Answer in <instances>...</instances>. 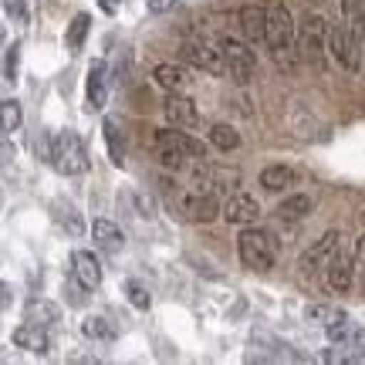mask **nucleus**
I'll list each match as a JSON object with an SVG mask.
<instances>
[{
	"mask_svg": "<svg viewBox=\"0 0 365 365\" xmlns=\"http://www.w3.org/2000/svg\"><path fill=\"white\" fill-rule=\"evenodd\" d=\"M267 31H264V41L271 54L277 58L281 68H291V54H294V41H298V27H294V17L284 7V0H267Z\"/></svg>",
	"mask_w": 365,
	"mask_h": 365,
	"instance_id": "f257e3e1",
	"label": "nucleus"
},
{
	"mask_svg": "<svg viewBox=\"0 0 365 365\" xmlns=\"http://www.w3.org/2000/svg\"><path fill=\"white\" fill-rule=\"evenodd\" d=\"M220 213V196H217V180L207 176V170L193 180V186L180 200V217L193 223H210Z\"/></svg>",
	"mask_w": 365,
	"mask_h": 365,
	"instance_id": "f03ea898",
	"label": "nucleus"
},
{
	"mask_svg": "<svg viewBox=\"0 0 365 365\" xmlns=\"http://www.w3.org/2000/svg\"><path fill=\"white\" fill-rule=\"evenodd\" d=\"M207 145L190 139L186 132H159L156 135V163L163 170H182L190 159H203Z\"/></svg>",
	"mask_w": 365,
	"mask_h": 365,
	"instance_id": "7ed1b4c3",
	"label": "nucleus"
},
{
	"mask_svg": "<svg viewBox=\"0 0 365 365\" xmlns=\"http://www.w3.org/2000/svg\"><path fill=\"white\" fill-rule=\"evenodd\" d=\"M48 159L51 166L61 176H81L88 170V153H85V143H81L75 132H58L48 145Z\"/></svg>",
	"mask_w": 365,
	"mask_h": 365,
	"instance_id": "20e7f679",
	"label": "nucleus"
},
{
	"mask_svg": "<svg viewBox=\"0 0 365 365\" xmlns=\"http://www.w3.org/2000/svg\"><path fill=\"white\" fill-rule=\"evenodd\" d=\"M237 250H240L244 267H250V271H271L277 261V240L261 227H247L237 240Z\"/></svg>",
	"mask_w": 365,
	"mask_h": 365,
	"instance_id": "39448f33",
	"label": "nucleus"
},
{
	"mask_svg": "<svg viewBox=\"0 0 365 365\" xmlns=\"http://www.w3.org/2000/svg\"><path fill=\"white\" fill-rule=\"evenodd\" d=\"M180 54L186 65L200 68V71H210V75H227V61H223L220 41L210 44V41H182Z\"/></svg>",
	"mask_w": 365,
	"mask_h": 365,
	"instance_id": "423d86ee",
	"label": "nucleus"
},
{
	"mask_svg": "<svg viewBox=\"0 0 365 365\" xmlns=\"http://www.w3.org/2000/svg\"><path fill=\"white\" fill-rule=\"evenodd\" d=\"M220 51H223V61H227V75L244 85L254 75V68H257V58L250 51V44L227 34V38H220Z\"/></svg>",
	"mask_w": 365,
	"mask_h": 365,
	"instance_id": "0eeeda50",
	"label": "nucleus"
},
{
	"mask_svg": "<svg viewBox=\"0 0 365 365\" xmlns=\"http://www.w3.org/2000/svg\"><path fill=\"white\" fill-rule=\"evenodd\" d=\"M328 48V24L325 17H318V14H308L304 17V24H301L298 31V51L304 61H312V65H318L322 61V54H325Z\"/></svg>",
	"mask_w": 365,
	"mask_h": 365,
	"instance_id": "6e6552de",
	"label": "nucleus"
},
{
	"mask_svg": "<svg viewBox=\"0 0 365 365\" xmlns=\"http://www.w3.org/2000/svg\"><path fill=\"white\" fill-rule=\"evenodd\" d=\"M328 51L335 54V61H339L345 71H359V65H362V48L352 41V34H349L345 24L328 31Z\"/></svg>",
	"mask_w": 365,
	"mask_h": 365,
	"instance_id": "1a4fd4ad",
	"label": "nucleus"
},
{
	"mask_svg": "<svg viewBox=\"0 0 365 365\" xmlns=\"http://www.w3.org/2000/svg\"><path fill=\"white\" fill-rule=\"evenodd\" d=\"M339 240H341L339 230H328V234L322 237L318 244H312V247H308L304 254H301L298 267H301L304 274H314L318 267H328V261H331V257L339 254Z\"/></svg>",
	"mask_w": 365,
	"mask_h": 365,
	"instance_id": "9d476101",
	"label": "nucleus"
},
{
	"mask_svg": "<svg viewBox=\"0 0 365 365\" xmlns=\"http://www.w3.org/2000/svg\"><path fill=\"white\" fill-rule=\"evenodd\" d=\"M223 217L227 223H237V227H250V223L261 220V203L250 193H234L223 207Z\"/></svg>",
	"mask_w": 365,
	"mask_h": 365,
	"instance_id": "9b49d317",
	"label": "nucleus"
},
{
	"mask_svg": "<svg viewBox=\"0 0 365 365\" xmlns=\"http://www.w3.org/2000/svg\"><path fill=\"white\" fill-rule=\"evenodd\" d=\"M163 112H166V118H170L173 125H180V129H190V125H196V105L193 98H186L182 91H170V98L163 102Z\"/></svg>",
	"mask_w": 365,
	"mask_h": 365,
	"instance_id": "f8f14e48",
	"label": "nucleus"
},
{
	"mask_svg": "<svg viewBox=\"0 0 365 365\" xmlns=\"http://www.w3.org/2000/svg\"><path fill=\"white\" fill-rule=\"evenodd\" d=\"M14 345L27 349V352H34V355H44V352H51V335H48V328L24 322L21 328H14Z\"/></svg>",
	"mask_w": 365,
	"mask_h": 365,
	"instance_id": "ddd939ff",
	"label": "nucleus"
},
{
	"mask_svg": "<svg viewBox=\"0 0 365 365\" xmlns=\"http://www.w3.org/2000/svg\"><path fill=\"white\" fill-rule=\"evenodd\" d=\"M71 271H75V281L85 284L88 291L102 284V267H98V257L91 250H75L71 254Z\"/></svg>",
	"mask_w": 365,
	"mask_h": 365,
	"instance_id": "4468645a",
	"label": "nucleus"
},
{
	"mask_svg": "<svg viewBox=\"0 0 365 365\" xmlns=\"http://www.w3.org/2000/svg\"><path fill=\"white\" fill-rule=\"evenodd\" d=\"M325 271H328V284H331V291L345 294L355 281V257H349V254H335V257L328 261Z\"/></svg>",
	"mask_w": 365,
	"mask_h": 365,
	"instance_id": "2eb2a0df",
	"label": "nucleus"
},
{
	"mask_svg": "<svg viewBox=\"0 0 365 365\" xmlns=\"http://www.w3.org/2000/svg\"><path fill=\"white\" fill-rule=\"evenodd\" d=\"M102 129H105V143H108V156H112V163H115V166H125L129 135H125V129H122V122H118L115 115H108L102 122Z\"/></svg>",
	"mask_w": 365,
	"mask_h": 365,
	"instance_id": "dca6fc26",
	"label": "nucleus"
},
{
	"mask_svg": "<svg viewBox=\"0 0 365 365\" xmlns=\"http://www.w3.org/2000/svg\"><path fill=\"white\" fill-rule=\"evenodd\" d=\"M24 322H31V325H41V328H51L61 322V308L54 304V301L48 298H31L24 308Z\"/></svg>",
	"mask_w": 365,
	"mask_h": 365,
	"instance_id": "f3484780",
	"label": "nucleus"
},
{
	"mask_svg": "<svg viewBox=\"0 0 365 365\" xmlns=\"http://www.w3.org/2000/svg\"><path fill=\"white\" fill-rule=\"evenodd\" d=\"M240 31H244V38L247 41H264V31H267V11H264L261 4H247L244 11H240Z\"/></svg>",
	"mask_w": 365,
	"mask_h": 365,
	"instance_id": "a211bd4d",
	"label": "nucleus"
},
{
	"mask_svg": "<svg viewBox=\"0 0 365 365\" xmlns=\"http://www.w3.org/2000/svg\"><path fill=\"white\" fill-rule=\"evenodd\" d=\"M91 237H95V244L102 250H108V254H118L122 250V244H125V237H122V230H118L112 220H98L91 223Z\"/></svg>",
	"mask_w": 365,
	"mask_h": 365,
	"instance_id": "6ab92c4d",
	"label": "nucleus"
},
{
	"mask_svg": "<svg viewBox=\"0 0 365 365\" xmlns=\"http://www.w3.org/2000/svg\"><path fill=\"white\" fill-rule=\"evenodd\" d=\"M108 71H105L102 61H91L88 68V108H102L105 98H108V78H105Z\"/></svg>",
	"mask_w": 365,
	"mask_h": 365,
	"instance_id": "aec40b11",
	"label": "nucleus"
},
{
	"mask_svg": "<svg viewBox=\"0 0 365 365\" xmlns=\"http://www.w3.org/2000/svg\"><path fill=\"white\" fill-rule=\"evenodd\" d=\"M153 81L166 91H182L190 78H186V71L180 65H156L153 68Z\"/></svg>",
	"mask_w": 365,
	"mask_h": 365,
	"instance_id": "412c9836",
	"label": "nucleus"
},
{
	"mask_svg": "<svg viewBox=\"0 0 365 365\" xmlns=\"http://www.w3.org/2000/svg\"><path fill=\"white\" fill-rule=\"evenodd\" d=\"M294 180H298V176H294L291 166H267V170H261V186L267 193H281V190H287Z\"/></svg>",
	"mask_w": 365,
	"mask_h": 365,
	"instance_id": "4be33fe9",
	"label": "nucleus"
},
{
	"mask_svg": "<svg viewBox=\"0 0 365 365\" xmlns=\"http://www.w3.org/2000/svg\"><path fill=\"white\" fill-rule=\"evenodd\" d=\"M308 213H312V196H304V193L287 196L284 203L277 207V217H281V220H304Z\"/></svg>",
	"mask_w": 365,
	"mask_h": 365,
	"instance_id": "5701e85b",
	"label": "nucleus"
},
{
	"mask_svg": "<svg viewBox=\"0 0 365 365\" xmlns=\"http://www.w3.org/2000/svg\"><path fill=\"white\" fill-rule=\"evenodd\" d=\"M88 27H91L88 14H75V17H71V24H68V31H65L68 51H81V44H85V38H88Z\"/></svg>",
	"mask_w": 365,
	"mask_h": 365,
	"instance_id": "b1692460",
	"label": "nucleus"
},
{
	"mask_svg": "<svg viewBox=\"0 0 365 365\" xmlns=\"http://www.w3.org/2000/svg\"><path fill=\"white\" fill-rule=\"evenodd\" d=\"M81 331H85L91 341H115V328H112V322L102 318V314L85 318V322H81Z\"/></svg>",
	"mask_w": 365,
	"mask_h": 365,
	"instance_id": "393cba45",
	"label": "nucleus"
},
{
	"mask_svg": "<svg viewBox=\"0 0 365 365\" xmlns=\"http://www.w3.org/2000/svg\"><path fill=\"white\" fill-rule=\"evenodd\" d=\"M54 220L61 223L68 234H75V237L85 230V220H81L78 207H71V203H65V200H61V203H54Z\"/></svg>",
	"mask_w": 365,
	"mask_h": 365,
	"instance_id": "a878e982",
	"label": "nucleus"
},
{
	"mask_svg": "<svg viewBox=\"0 0 365 365\" xmlns=\"http://www.w3.org/2000/svg\"><path fill=\"white\" fill-rule=\"evenodd\" d=\"M21 122H24L21 102L4 98V102H0V129H4V132H17V129H21Z\"/></svg>",
	"mask_w": 365,
	"mask_h": 365,
	"instance_id": "bb28decb",
	"label": "nucleus"
},
{
	"mask_svg": "<svg viewBox=\"0 0 365 365\" xmlns=\"http://www.w3.org/2000/svg\"><path fill=\"white\" fill-rule=\"evenodd\" d=\"M210 143L217 145V149H220V153H230V149H237V145H240V135H237V129L234 125H213V129H210Z\"/></svg>",
	"mask_w": 365,
	"mask_h": 365,
	"instance_id": "cd10ccee",
	"label": "nucleus"
},
{
	"mask_svg": "<svg viewBox=\"0 0 365 365\" xmlns=\"http://www.w3.org/2000/svg\"><path fill=\"white\" fill-rule=\"evenodd\" d=\"M304 318L314 322V325H331V322L345 318V312H341V308H331V304H308V308H304Z\"/></svg>",
	"mask_w": 365,
	"mask_h": 365,
	"instance_id": "c85d7f7f",
	"label": "nucleus"
},
{
	"mask_svg": "<svg viewBox=\"0 0 365 365\" xmlns=\"http://www.w3.org/2000/svg\"><path fill=\"white\" fill-rule=\"evenodd\" d=\"M125 294H129V301L139 308V312H145V308L153 304V298H149V287L139 284V281H125Z\"/></svg>",
	"mask_w": 365,
	"mask_h": 365,
	"instance_id": "c756f323",
	"label": "nucleus"
},
{
	"mask_svg": "<svg viewBox=\"0 0 365 365\" xmlns=\"http://www.w3.org/2000/svg\"><path fill=\"white\" fill-rule=\"evenodd\" d=\"M4 11L11 14L17 24H27L31 21V11H27V0H4Z\"/></svg>",
	"mask_w": 365,
	"mask_h": 365,
	"instance_id": "7c9ffc66",
	"label": "nucleus"
},
{
	"mask_svg": "<svg viewBox=\"0 0 365 365\" xmlns=\"http://www.w3.org/2000/svg\"><path fill=\"white\" fill-rule=\"evenodd\" d=\"M17 61H21V44H14L11 51H7V61H4V75H7V81L17 78Z\"/></svg>",
	"mask_w": 365,
	"mask_h": 365,
	"instance_id": "2f4dec72",
	"label": "nucleus"
},
{
	"mask_svg": "<svg viewBox=\"0 0 365 365\" xmlns=\"http://www.w3.org/2000/svg\"><path fill=\"white\" fill-rule=\"evenodd\" d=\"M365 14V0H341V17L349 21V17H359Z\"/></svg>",
	"mask_w": 365,
	"mask_h": 365,
	"instance_id": "473e14b6",
	"label": "nucleus"
},
{
	"mask_svg": "<svg viewBox=\"0 0 365 365\" xmlns=\"http://www.w3.org/2000/svg\"><path fill=\"white\" fill-rule=\"evenodd\" d=\"M11 159H14V145L7 143V132L0 129V166H7Z\"/></svg>",
	"mask_w": 365,
	"mask_h": 365,
	"instance_id": "72a5a7b5",
	"label": "nucleus"
},
{
	"mask_svg": "<svg viewBox=\"0 0 365 365\" xmlns=\"http://www.w3.org/2000/svg\"><path fill=\"white\" fill-rule=\"evenodd\" d=\"M176 4H180V0H145V7L153 14H166V11H173Z\"/></svg>",
	"mask_w": 365,
	"mask_h": 365,
	"instance_id": "f704fd0d",
	"label": "nucleus"
},
{
	"mask_svg": "<svg viewBox=\"0 0 365 365\" xmlns=\"http://www.w3.org/2000/svg\"><path fill=\"white\" fill-rule=\"evenodd\" d=\"M355 274H365V234L359 237V247H355Z\"/></svg>",
	"mask_w": 365,
	"mask_h": 365,
	"instance_id": "c9c22d12",
	"label": "nucleus"
},
{
	"mask_svg": "<svg viewBox=\"0 0 365 365\" xmlns=\"http://www.w3.org/2000/svg\"><path fill=\"white\" fill-rule=\"evenodd\" d=\"M11 287L4 284V281H0V312H4V308H11Z\"/></svg>",
	"mask_w": 365,
	"mask_h": 365,
	"instance_id": "e433bc0d",
	"label": "nucleus"
},
{
	"mask_svg": "<svg viewBox=\"0 0 365 365\" xmlns=\"http://www.w3.org/2000/svg\"><path fill=\"white\" fill-rule=\"evenodd\" d=\"M98 7H102L105 14H118V0H98Z\"/></svg>",
	"mask_w": 365,
	"mask_h": 365,
	"instance_id": "4c0bfd02",
	"label": "nucleus"
},
{
	"mask_svg": "<svg viewBox=\"0 0 365 365\" xmlns=\"http://www.w3.org/2000/svg\"><path fill=\"white\" fill-rule=\"evenodd\" d=\"M4 38H7V34H4V24H0V44H4Z\"/></svg>",
	"mask_w": 365,
	"mask_h": 365,
	"instance_id": "58836bf2",
	"label": "nucleus"
},
{
	"mask_svg": "<svg viewBox=\"0 0 365 365\" xmlns=\"http://www.w3.org/2000/svg\"><path fill=\"white\" fill-rule=\"evenodd\" d=\"M0 207H4V190H0Z\"/></svg>",
	"mask_w": 365,
	"mask_h": 365,
	"instance_id": "ea45409f",
	"label": "nucleus"
}]
</instances>
